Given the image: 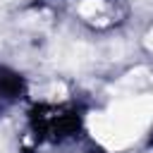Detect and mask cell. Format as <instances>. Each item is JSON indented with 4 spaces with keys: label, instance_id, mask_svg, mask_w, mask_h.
<instances>
[{
    "label": "cell",
    "instance_id": "6da1fadb",
    "mask_svg": "<svg viewBox=\"0 0 153 153\" xmlns=\"http://www.w3.org/2000/svg\"><path fill=\"white\" fill-rule=\"evenodd\" d=\"M153 120V96H131L115 105H110L105 112H91L88 115V129L98 143H103L108 151H120L134 143L143 129Z\"/></svg>",
    "mask_w": 153,
    "mask_h": 153
},
{
    "label": "cell",
    "instance_id": "7a4b0ae2",
    "mask_svg": "<svg viewBox=\"0 0 153 153\" xmlns=\"http://www.w3.org/2000/svg\"><path fill=\"white\" fill-rule=\"evenodd\" d=\"M103 10V0H84L79 5V14L81 17H96Z\"/></svg>",
    "mask_w": 153,
    "mask_h": 153
},
{
    "label": "cell",
    "instance_id": "3957f363",
    "mask_svg": "<svg viewBox=\"0 0 153 153\" xmlns=\"http://www.w3.org/2000/svg\"><path fill=\"white\" fill-rule=\"evenodd\" d=\"M0 153H12V151H10V143H7V139L2 136V131H0Z\"/></svg>",
    "mask_w": 153,
    "mask_h": 153
},
{
    "label": "cell",
    "instance_id": "277c9868",
    "mask_svg": "<svg viewBox=\"0 0 153 153\" xmlns=\"http://www.w3.org/2000/svg\"><path fill=\"white\" fill-rule=\"evenodd\" d=\"M143 45H146L148 50H153V29L146 33V38H143Z\"/></svg>",
    "mask_w": 153,
    "mask_h": 153
}]
</instances>
